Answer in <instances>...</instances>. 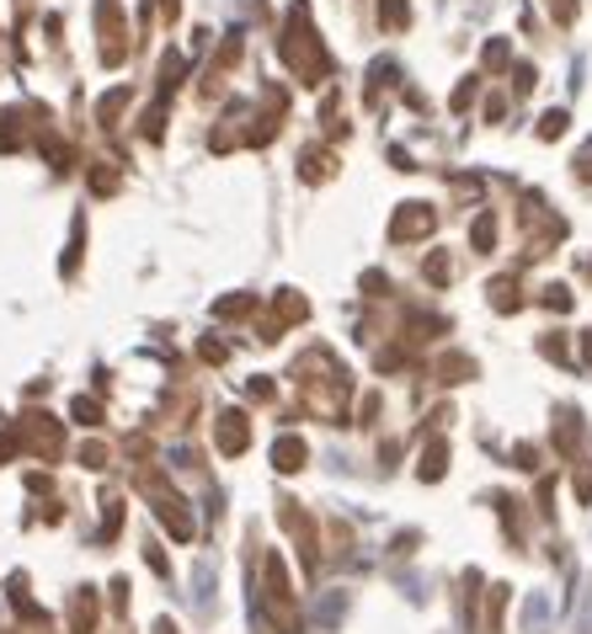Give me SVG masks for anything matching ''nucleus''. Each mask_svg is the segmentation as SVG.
Segmentation results:
<instances>
[{
  "instance_id": "1",
  "label": "nucleus",
  "mask_w": 592,
  "mask_h": 634,
  "mask_svg": "<svg viewBox=\"0 0 592 634\" xmlns=\"http://www.w3.org/2000/svg\"><path fill=\"white\" fill-rule=\"evenodd\" d=\"M523 634H550V597L534 592L523 602Z\"/></svg>"
},
{
  "instance_id": "2",
  "label": "nucleus",
  "mask_w": 592,
  "mask_h": 634,
  "mask_svg": "<svg viewBox=\"0 0 592 634\" xmlns=\"http://www.w3.org/2000/svg\"><path fill=\"white\" fill-rule=\"evenodd\" d=\"M273 459H277V470H299V459H305V442L283 437V442L273 448Z\"/></svg>"
},
{
  "instance_id": "3",
  "label": "nucleus",
  "mask_w": 592,
  "mask_h": 634,
  "mask_svg": "<svg viewBox=\"0 0 592 634\" xmlns=\"http://www.w3.org/2000/svg\"><path fill=\"white\" fill-rule=\"evenodd\" d=\"M417 230H433V214H428V208H422V214H411V219H406V214L395 219V235H417Z\"/></svg>"
}]
</instances>
